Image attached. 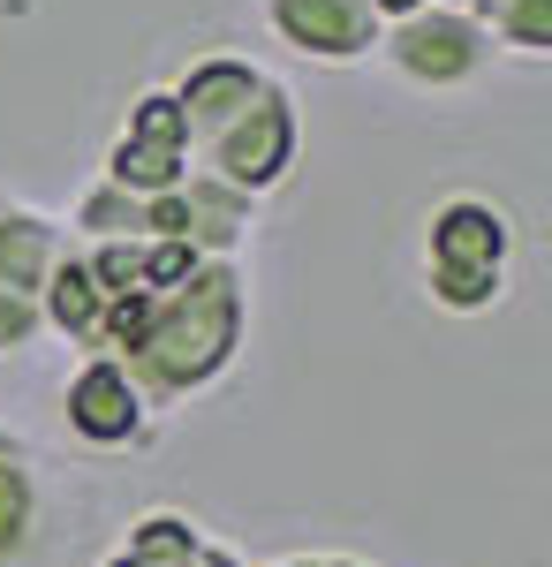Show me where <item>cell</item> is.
Wrapping results in <instances>:
<instances>
[{
	"label": "cell",
	"instance_id": "obj_1",
	"mask_svg": "<svg viewBox=\"0 0 552 567\" xmlns=\"http://www.w3.org/2000/svg\"><path fill=\"white\" fill-rule=\"evenodd\" d=\"M243 333H251V288H243L235 258H197L174 288H160L144 303V326L114 363L160 416L174 401L219 386L243 355Z\"/></svg>",
	"mask_w": 552,
	"mask_h": 567
},
{
	"label": "cell",
	"instance_id": "obj_2",
	"mask_svg": "<svg viewBox=\"0 0 552 567\" xmlns=\"http://www.w3.org/2000/svg\"><path fill=\"white\" fill-rule=\"evenodd\" d=\"M174 106H182V130H190V167L219 175L243 197H265V189L288 182L303 152V122H296V99L265 69L213 53L174 84Z\"/></svg>",
	"mask_w": 552,
	"mask_h": 567
},
{
	"label": "cell",
	"instance_id": "obj_3",
	"mask_svg": "<svg viewBox=\"0 0 552 567\" xmlns=\"http://www.w3.org/2000/svg\"><path fill=\"white\" fill-rule=\"evenodd\" d=\"M514 219L492 197H439L425 219V296L454 318H477L508 296Z\"/></svg>",
	"mask_w": 552,
	"mask_h": 567
},
{
	"label": "cell",
	"instance_id": "obj_4",
	"mask_svg": "<svg viewBox=\"0 0 552 567\" xmlns=\"http://www.w3.org/2000/svg\"><path fill=\"white\" fill-rule=\"evenodd\" d=\"M379 53L386 69L401 76V84L417 91H469L484 69H492V39H484V23L462 16V8H417V16H401V23H379Z\"/></svg>",
	"mask_w": 552,
	"mask_h": 567
},
{
	"label": "cell",
	"instance_id": "obj_5",
	"mask_svg": "<svg viewBox=\"0 0 552 567\" xmlns=\"http://www.w3.org/2000/svg\"><path fill=\"white\" fill-rule=\"evenodd\" d=\"M69 227L23 197H0V355H23L45 341V318H39V288H45V265L61 258Z\"/></svg>",
	"mask_w": 552,
	"mask_h": 567
},
{
	"label": "cell",
	"instance_id": "obj_6",
	"mask_svg": "<svg viewBox=\"0 0 552 567\" xmlns=\"http://www.w3.org/2000/svg\"><path fill=\"white\" fill-rule=\"evenodd\" d=\"M182 175H190L182 106H174V91H144V99L129 106V122H122V136H114L99 182H114V189H129V197H160V189H174Z\"/></svg>",
	"mask_w": 552,
	"mask_h": 567
},
{
	"label": "cell",
	"instance_id": "obj_7",
	"mask_svg": "<svg viewBox=\"0 0 552 567\" xmlns=\"http://www.w3.org/2000/svg\"><path fill=\"white\" fill-rule=\"evenodd\" d=\"M257 8H265V31L288 53L326 61V69L371 61V45H379V16L364 0H257Z\"/></svg>",
	"mask_w": 552,
	"mask_h": 567
},
{
	"label": "cell",
	"instance_id": "obj_8",
	"mask_svg": "<svg viewBox=\"0 0 552 567\" xmlns=\"http://www.w3.org/2000/svg\"><path fill=\"white\" fill-rule=\"evenodd\" d=\"M69 432L84 446H144L152 439V401L129 386V371L114 355H84L69 371Z\"/></svg>",
	"mask_w": 552,
	"mask_h": 567
},
{
	"label": "cell",
	"instance_id": "obj_9",
	"mask_svg": "<svg viewBox=\"0 0 552 567\" xmlns=\"http://www.w3.org/2000/svg\"><path fill=\"white\" fill-rule=\"evenodd\" d=\"M45 545V484L31 446L0 424V567H31Z\"/></svg>",
	"mask_w": 552,
	"mask_h": 567
},
{
	"label": "cell",
	"instance_id": "obj_10",
	"mask_svg": "<svg viewBox=\"0 0 552 567\" xmlns=\"http://www.w3.org/2000/svg\"><path fill=\"white\" fill-rule=\"evenodd\" d=\"M251 227H257V197L227 189V182L205 175V167L182 175V243H190L197 258H235V250L251 243Z\"/></svg>",
	"mask_w": 552,
	"mask_h": 567
},
{
	"label": "cell",
	"instance_id": "obj_11",
	"mask_svg": "<svg viewBox=\"0 0 552 567\" xmlns=\"http://www.w3.org/2000/svg\"><path fill=\"white\" fill-rule=\"evenodd\" d=\"M39 318H45V333H61L69 349H84L99 341V318H106V288L91 280V265L76 243H61V258L45 265V288H39Z\"/></svg>",
	"mask_w": 552,
	"mask_h": 567
},
{
	"label": "cell",
	"instance_id": "obj_12",
	"mask_svg": "<svg viewBox=\"0 0 552 567\" xmlns=\"http://www.w3.org/2000/svg\"><path fill=\"white\" fill-rule=\"evenodd\" d=\"M469 16L484 23L492 53H500V45L522 53V61H545L552 53V0H477Z\"/></svg>",
	"mask_w": 552,
	"mask_h": 567
},
{
	"label": "cell",
	"instance_id": "obj_13",
	"mask_svg": "<svg viewBox=\"0 0 552 567\" xmlns=\"http://www.w3.org/2000/svg\"><path fill=\"white\" fill-rule=\"evenodd\" d=\"M69 227L84 243H152L144 235V197H129L114 182H91L84 197H76V213H69Z\"/></svg>",
	"mask_w": 552,
	"mask_h": 567
},
{
	"label": "cell",
	"instance_id": "obj_14",
	"mask_svg": "<svg viewBox=\"0 0 552 567\" xmlns=\"http://www.w3.org/2000/svg\"><path fill=\"white\" fill-rule=\"evenodd\" d=\"M106 567H243L227 545H213V537H197L190 553H114Z\"/></svg>",
	"mask_w": 552,
	"mask_h": 567
},
{
	"label": "cell",
	"instance_id": "obj_15",
	"mask_svg": "<svg viewBox=\"0 0 552 567\" xmlns=\"http://www.w3.org/2000/svg\"><path fill=\"white\" fill-rule=\"evenodd\" d=\"M364 8H371V16H379V23H401V16H417V8H425V0H364Z\"/></svg>",
	"mask_w": 552,
	"mask_h": 567
},
{
	"label": "cell",
	"instance_id": "obj_16",
	"mask_svg": "<svg viewBox=\"0 0 552 567\" xmlns=\"http://www.w3.org/2000/svg\"><path fill=\"white\" fill-rule=\"evenodd\" d=\"M280 567H356V560H280Z\"/></svg>",
	"mask_w": 552,
	"mask_h": 567
},
{
	"label": "cell",
	"instance_id": "obj_17",
	"mask_svg": "<svg viewBox=\"0 0 552 567\" xmlns=\"http://www.w3.org/2000/svg\"><path fill=\"white\" fill-rule=\"evenodd\" d=\"M431 8H462V16H469V8H477V0H431Z\"/></svg>",
	"mask_w": 552,
	"mask_h": 567
}]
</instances>
